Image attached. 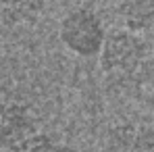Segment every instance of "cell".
<instances>
[{
    "label": "cell",
    "mask_w": 154,
    "mask_h": 152,
    "mask_svg": "<svg viewBox=\"0 0 154 152\" xmlns=\"http://www.w3.org/2000/svg\"><path fill=\"white\" fill-rule=\"evenodd\" d=\"M44 11V0H0V23L19 27L38 21Z\"/></svg>",
    "instance_id": "cell-4"
},
{
    "label": "cell",
    "mask_w": 154,
    "mask_h": 152,
    "mask_svg": "<svg viewBox=\"0 0 154 152\" xmlns=\"http://www.w3.org/2000/svg\"><path fill=\"white\" fill-rule=\"evenodd\" d=\"M40 133V119L31 102L8 85H0V148L13 152Z\"/></svg>",
    "instance_id": "cell-1"
},
{
    "label": "cell",
    "mask_w": 154,
    "mask_h": 152,
    "mask_svg": "<svg viewBox=\"0 0 154 152\" xmlns=\"http://www.w3.org/2000/svg\"><path fill=\"white\" fill-rule=\"evenodd\" d=\"M140 52H142V44L135 36L123 29L106 31L102 50H100V67L104 71L127 69L140 58Z\"/></svg>",
    "instance_id": "cell-3"
},
{
    "label": "cell",
    "mask_w": 154,
    "mask_h": 152,
    "mask_svg": "<svg viewBox=\"0 0 154 152\" xmlns=\"http://www.w3.org/2000/svg\"><path fill=\"white\" fill-rule=\"evenodd\" d=\"M13 152H69L65 144H60L56 138H52L48 133L40 131L33 138H29L27 142H23L19 148H15Z\"/></svg>",
    "instance_id": "cell-5"
},
{
    "label": "cell",
    "mask_w": 154,
    "mask_h": 152,
    "mask_svg": "<svg viewBox=\"0 0 154 152\" xmlns=\"http://www.w3.org/2000/svg\"><path fill=\"white\" fill-rule=\"evenodd\" d=\"M58 38L69 52L81 58H92V56H98L102 50L106 29L96 11L88 6H79L69 11L60 19Z\"/></svg>",
    "instance_id": "cell-2"
}]
</instances>
